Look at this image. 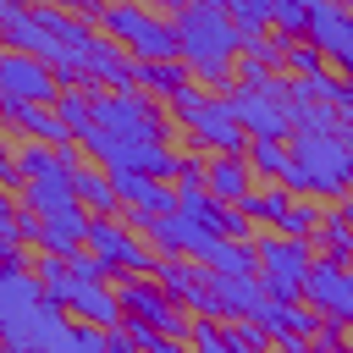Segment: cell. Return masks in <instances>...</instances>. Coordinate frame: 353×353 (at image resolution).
I'll return each instance as SVG.
<instances>
[{"label": "cell", "instance_id": "6da1fadb", "mask_svg": "<svg viewBox=\"0 0 353 353\" xmlns=\"http://www.w3.org/2000/svg\"><path fill=\"white\" fill-rule=\"evenodd\" d=\"M165 132H171V116L143 88H110V94H94V127L77 143L110 176L138 171V176H160L165 182V176H176V160H182L165 143Z\"/></svg>", "mask_w": 353, "mask_h": 353}, {"label": "cell", "instance_id": "7a4b0ae2", "mask_svg": "<svg viewBox=\"0 0 353 353\" xmlns=\"http://www.w3.org/2000/svg\"><path fill=\"white\" fill-rule=\"evenodd\" d=\"M110 331L66 320L33 270H0V353H105Z\"/></svg>", "mask_w": 353, "mask_h": 353}, {"label": "cell", "instance_id": "3957f363", "mask_svg": "<svg viewBox=\"0 0 353 353\" xmlns=\"http://www.w3.org/2000/svg\"><path fill=\"white\" fill-rule=\"evenodd\" d=\"M176 28V61L204 83V88H221L237 77V61H243V33L226 11L215 6H182L171 17Z\"/></svg>", "mask_w": 353, "mask_h": 353}, {"label": "cell", "instance_id": "277c9868", "mask_svg": "<svg viewBox=\"0 0 353 353\" xmlns=\"http://www.w3.org/2000/svg\"><path fill=\"white\" fill-rule=\"evenodd\" d=\"M292 165L281 171V188L292 199H347L353 188V143L342 132H292Z\"/></svg>", "mask_w": 353, "mask_h": 353}, {"label": "cell", "instance_id": "5b68a950", "mask_svg": "<svg viewBox=\"0 0 353 353\" xmlns=\"http://www.w3.org/2000/svg\"><path fill=\"white\" fill-rule=\"evenodd\" d=\"M171 116L188 127V143L204 149V154H248V127L237 121L232 99L226 94H210V88H182L171 99Z\"/></svg>", "mask_w": 353, "mask_h": 353}, {"label": "cell", "instance_id": "8992f818", "mask_svg": "<svg viewBox=\"0 0 353 353\" xmlns=\"http://www.w3.org/2000/svg\"><path fill=\"white\" fill-rule=\"evenodd\" d=\"M105 39H116L132 61H176V28L132 0H110V11L99 17Z\"/></svg>", "mask_w": 353, "mask_h": 353}, {"label": "cell", "instance_id": "52a82bcc", "mask_svg": "<svg viewBox=\"0 0 353 353\" xmlns=\"http://www.w3.org/2000/svg\"><path fill=\"white\" fill-rule=\"evenodd\" d=\"M237 121L248 127V138H292V83L265 77V83H237L232 94Z\"/></svg>", "mask_w": 353, "mask_h": 353}, {"label": "cell", "instance_id": "ba28073f", "mask_svg": "<svg viewBox=\"0 0 353 353\" xmlns=\"http://www.w3.org/2000/svg\"><path fill=\"white\" fill-rule=\"evenodd\" d=\"M254 248H259V281H265V292L276 298V303H303V287H309V243H298V237H281V232H265V237H254Z\"/></svg>", "mask_w": 353, "mask_h": 353}, {"label": "cell", "instance_id": "9c48e42d", "mask_svg": "<svg viewBox=\"0 0 353 353\" xmlns=\"http://www.w3.org/2000/svg\"><path fill=\"white\" fill-rule=\"evenodd\" d=\"M121 309H127V320H138V325H149V331H160V336H176V342H188L193 336V320H188V309L154 281V276H121Z\"/></svg>", "mask_w": 353, "mask_h": 353}, {"label": "cell", "instance_id": "30bf717a", "mask_svg": "<svg viewBox=\"0 0 353 353\" xmlns=\"http://www.w3.org/2000/svg\"><path fill=\"white\" fill-rule=\"evenodd\" d=\"M88 248L110 265V276H154V270H160L154 243H149L143 232H132L127 221H99V215H94V226H88Z\"/></svg>", "mask_w": 353, "mask_h": 353}, {"label": "cell", "instance_id": "8fae6325", "mask_svg": "<svg viewBox=\"0 0 353 353\" xmlns=\"http://www.w3.org/2000/svg\"><path fill=\"white\" fill-rule=\"evenodd\" d=\"M303 303H309L320 320H331V325L353 331V265H342V259H325V254H320V259L309 265Z\"/></svg>", "mask_w": 353, "mask_h": 353}, {"label": "cell", "instance_id": "7c38bea8", "mask_svg": "<svg viewBox=\"0 0 353 353\" xmlns=\"http://www.w3.org/2000/svg\"><path fill=\"white\" fill-rule=\"evenodd\" d=\"M0 99H11V105H55L61 99V77L33 55L6 50L0 55Z\"/></svg>", "mask_w": 353, "mask_h": 353}, {"label": "cell", "instance_id": "4fadbf2b", "mask_svg": "<svg viewBox=\"0 0 353 353\" xmlns=\"http://www.w3.org/2000/svg\"><path fill=\"white\" fill-rule=\"evenodd\" d=\"M331 66L353 72V6L342 0H309V33H303Z\"/></svg>", "mask_w": 353, "mask_h": 353}, {"label": "cell", "instance_id": "5bb4252c", "mask_svg": "<svg viewBox=\"0 0 353 353\" xmlns=\"http://www.w3.org/2000/svg\"><path fill=\"white\" fill-rule=\"evenodd\" d=\"M154 281H160L182 309L215 320V276H210V265H193V259H160Z\"/></svg>", "mask_w": 353, "mask_h": 353}, {"label": "cell", "instance_id": "9a60e30c", "mask_svg": "<svg viewBox=\"0 0 353 353\" xmlns=\"http://www.w3.org/2000/svg\"><path fill=\"white\" fill-rule=\"evenodd\" d=\"M0 116H6L17 132H28V138H39V143H50V149H77V132L61 121L55 105H11V99H0Z\"/></svg>", "mask_w": 353, "mask_h": 353}, {"label": "cell", "instance_id": "2e32d148", "mask_svg": "<svg viewBox=\"0 0 353 353\" xmlns=\"http://www.w3.org/2000/svg\"><path fill=\"white\" fill-rule=\"evenodd\" d=\"M88 226H94V215H88V210L39 215V237H33V248H39V254H55V259H72V254H83V248H88Z\"/></svg>", "mask_w": 353, "mask_h": 353}, {"label": "cell", "instance_id": "e0dca14e", "mask_svg": "<svg viewBox=\"0 0 353 353\" xmlns=\"http://www.w3.org/2000/svg\"><path fill=\"white\" fill-rule=\"evenodd\" d=\"M66 309L83 320V325H99V331H121L127 325V309H121V292L105 287V281H77Z\"/></svg>", "mask_w": 353, "mask_h": 353}, {"label": "cell", "instance_id": "ac0fdd59", "mask_svg": "<svg viewBox=\"0 0 353 353\" xmlns=\"http://www.w3.org/2000/svg\"><path fill=\"white\" fill-rule=\"evenodd\" d=\"M83 83L88 88H132V55L116 44V39H94L83 50Z\"/></svg>", "mask_w": 353, "mask_h": 353}, {"label": "cell", "instance_id": "d6986e66", "mask_svg": "<svg viewBox=\"0 0 353 353\" xmlns=\"http://www.w3.org/2000/svg\"><path fill=\"white\" fill-rule=\"evenodd\" d=\"M265 303H270V292L259 276H215V320H254Z\"/></svg>", "mask_w": 353, "mask_h": 353}, {"label": "cell", "instance_id": "ffe728a7", "mask_svg": "<svg viewBox=\"0 0 353 353\" xmlns=\"http://www.w3.org/2000/svg\"><path fill=\"white\" fill-rule=\"evenodd\" d=\"M254 325H259V336L276 347V342H287V336H309L314 342V331H320V314L309 309V303H265L259 314H254Z\"/></svg>", "mask_w": 353, "mask_h": 353}, {"label": "cell", "instance_id": "44dd1931", "mask_svg": "<svg viewBox=\"0 0 353 353\" xmlns=\"http://www.w3.org/2000/svg\"><path fill=\"white\" fill-rule=\"evenodd\" d=\"M22 204H28L33 215H66V210H83V204H77V182H72L66 165L50 171V176H33V182L22 188Z\"/></svg>", "mask_w": 353, "mask_h": 353}, {"label": "cell", "instance_id": "7402d4cb", "mask_svg": "<svg viewBox=\"0 0 353 353\" xmlns=\"http://www.w3.org/2000/svg\"><path fill=\"white\" fill-rule=\"evenodd\" d=\"M204 188H210L221 204H243V199L254 193V165H248L243 154H210Z\"/></svg>", "mask_w": 353, "mask_h": 353}, {"label": "cell", "instance_id": "603a6c76", "mask_svg": "<svg viewBox=\"0 0 353 353\" xmlns=\"http://www.w3.org/2000/svg\"><path fill=\"white\" fill-rule=\"evenodd\" d=\"M132 88H143L149 99H176L182 88H193V72L182 61H132Z\"/></svg>", "mask_w": 353, "mask_h": 353}, {"label": "cell", "instance_id": "cb8c5ba5", "mask_svg": "<svg viewBox=\"0 0 353 353\" xmlns=\"http://www.w3.org/2000/svg\"><path fill=\"white\" fill-rule=\"evenodd\" d=\"M72 182H77V204H83L88 215H99V221H116V210H121V193H116V176H110V171L77 165V171H72Z\"/></svg>", "mask_w": 353, "mask_h": 353}, {"label": "cell", "instance_id": "d4e9b609", "mask_svg": "<svg viewBox=\"0 0 353 353\" xmlns=\"http://www.w3.org/2000/svg\"><path fill=\"white\" fill-rule=\"evenodd\" d=\"M342 110L325 105V99H309L298 83H292V132H342Z\"/></svg>", "mask_w": 353, "mask_h": 353}, {"label": "cell", "instance_id": "484cf974", "mask_svg": "<svg viewBox=\"0 0 353 353\" xmlns=\"http://www.w3.org/2000/svg\"><path fill=\"white\" fill-rule=\"evenodd\" d=\"M292 204H298V199H292V193H287L281 182H265V188H254V193H248V199H243L237 210H243L248 221H265V226H281Z\"/></svg>", "mask_w": 353, "mask_h": 353}, {"label": "cell", "instance_id": "4316f807", "mask_svg": "<svg viewBox=\"0 0 353 353\" xmlns=\"http://www.w3.org/2000/svg\"><path fill=\"white\" fill-rule=\"evenodd\" d=\"M215 276H259V248L254 243H232V237H221L215 248H210V259H204Z\"/></svg>", "mask_w": 353, "mask_h": 353}, {"label": "cell", "instance_id": "83f0119b", "mask_svg": "<svg viewBox=\"0 0 353 353\" xmlns=\"http://www.w3.org/2000/svg\"><path fill=\"white\" fill-rule=\"evenodd\" d=\"M243 160L254 165V176H276L281 182V171L292 165V149H287V138H248V154Z\"/></svg>", "mask_w": 353, "mask_h": 353}, {"label": "cell", "instance_id": "f1b7e54d", "mask_svg": "<svg viewBox=\"0 0 353 353\" xmlns=\"http://www.w3.org/2000/svg\"><path fill=\"white\" fill-rule=\"evenodd\" d=\"M314 243H320V254H325V259H342V265H353V221H347L342 210L320 221Z\"/></svg>", "mask_w": 353, "mask_h": 353}, {"label": "cell", "instance_id": "f546056e", "mask_svg": "<svg viewBox=\"0 0 353 353\" xmlns=\"http://www.w3.org/2000/svg\"><path fill=\"white\" fill-rule=\"evenodd\" d=\"M33 276H39V287H44V298H50V303H66V298H72V287H77L72 265H66V259H55V254H39Z\"/></svg>", "mask_w": 353, "mask_h": 353}, {"label": "cell", "instance_id": "4dcf8cb0", "mask_svg": "<svg viewBox=\"0 0 353 353\" xmlns=\"http://www.w3.org/2000/svg\"><path fill=\"white\" fill-rule=\"evenodd\" d=\"M94 94L99 88H61V99H55V110H61V121L83 138L88 127H94Z\"/></svg>", "mask_w": 353, "mask_h": 353}, {"label": "cell", "instance_id": "1f68e13d", "mask_svg": "<svg viewBox=\"0 0 353 353\" xmlns=\"http://www.w3.org/2000/svg\"><path fill=\"white\" fill-rule=\"evenodd\" d=\"M226 17L237 22V33H243V44H254V39H265V28H270V6H265V0H226Z\"/></svg>", "mask_w": 353, "mask_h": 353}, {"label": "cell", "instance_id": "d6a6232c", "mask_svg": "<svg viewBox=\"0 0 353 353\" xmlns=\"http://www.w3.org/2000/svg\"><path fill=\"white\" fill-rule=\"evenodd\" d=\"M320 221H325V215H320V204H314V199H298V204L287 210V221H281L276 232H281V237H298V243H314Z\"/></svg>", "mask_w": 353, "mask_h": 353}, {"label": "cell", "instance_id": "836d02e7", "mask_svg": "<svg viewBox=\"0 0 353 353\" xmlns=\"http://www.w3.org/2000/svg\"><path fill=\"white\" fill-rule=\"evenodd\" d=\"M66 265H72V276H77V281H105V276H110V265H105V259H99L94 248H83V254H72Z\"/></svg>", "mask_w": 353, "mask_h": 353}, {"label": "cell", "instance_id": "e575fe53", "mask_svg": "<svg viewBox=\"0 0 353 353\" xmlns=\"http://www.w3.org/2000/svg\"><path fill=\"white\" fill-rule=\"evenodd\" d=\"M287 66H292L298 77H309V72H320V66H325V55H320L314 44H292V55H287Z\"/></svg>", "mask_w": 353, "mask_h": 353}, {"label": "cell", "instance_id": "d590c367", "mask_svg": "<svg viewBox=\"0 0 353 353\" xmlns=\"http://www.w3.org/2000/svg\"><path fill=\"white\" fill-rule=\"evenodd\" d=\"M0 182H6V193H11V199H22V188H28V176H22V165H17V154H6V160H0Z\"/></svg>", "mask_w": 353, "mask_h": 353}, {"label": "cell", "instance_id": "8d00e7d4", "mask_svg": "<svg viewBox=\"0 0 353 353\" xmlns=\"http://www.w3.org/2000/svg\"><path fill=\"white\" fill-rule=\"evenodd\" d=\"M55 6H66V11H77V17H88V22L110 11V0H55Z\"/></svg>", "mask_w": 353, "mask_h": 353}, {"label": "cell", "instance_id": "74e56055", "mask_svg": "<svg viewBox=\"0 0 353 353\" xmlns=\"http://www.w3.org/2000/svg\"><path fill=\"white\" fill-rule=\"evenodd\" d=\"M143 353H188V347H182L176 336H160V331H154V336L143 342Z\"/></svg>", "mask_w": 353, "mask_h": 353}, {"label": "cell", "instance_id": "f35d334b", "mask_svg": "<svg viewBox=\"0 0 353 353\" xmlns=\"http://www.w3.org/2000/svg\"><path fill=\"white\" fill-rule=\"evenodd\" d=\"M105 353H143V347H138V342L127 336V325H121V331H110V342H105Z\"/></svg>", "mask_w": 353, "mask_h": 353}, {"label": "cell", "instance_id": "ab89813d", "mask_svg": "<svg viewBox=\"0 0 353 353\" xmlns=\"http://www.w3.org/2000/svg\"><path fill=\"white\" fill-rule=\"evenodd\" d=\"M347 88H353V72H347ZM342 116H347V121H353V99H347V105H342Z\"/></svg>", "mask_w": 353, "mask_h": 353}, {"label": "cell", "instance_id": "60d3db41", "mask_svg": "<svg viewBox=\"0 0 353 353\" xmlns=\"http://www.w3.org/2000/svg\"><path fill=\"white\" fill-rule=\"evenodd\" d=\"M342 215H347V221H353V193H347V199H342Z\"/></svg>", "mask_w": 353, "mask_h": 353}, {"label": "cell", "instance_id": "b9f144b4", "mask_svg": "<svg viewBox=\"0 0 353 353\" xmlns=\"http://www.w3.org/2000/svg\"><path fill=\"white\" fill-rule=\"evenodd\" d=\"M165 6H171V11H182V6H193V0H165Z\"/></svg>", "mask_w": 353, "mask_h": 353}, {"label": "cell", "instance_id": "7bdbcfd3", "mask_svg": "<svg viewBox=\"0 0 353 353\" xmlns=\"http://www.w3.org/2000/svg\"><path fill=\"white\" fill-rule=\"evenodd\" d=\"M342 353H353V342H347V347H342Z\"/></svg>", "mask_w": 353, "mask_h": 353}, {"label": "cell", "instance_id": "ee69618b", "mask_svg": "<svg viewBox=\"0 0 353 353\" xmlns=\"http://www.w3.org/2000/svg\"><path fill=\"white\" fill-rule=\"evenodd\" d=\"M132 6H138V0H132Z\"/></svg>", "mask_w": 353, "mask_h": 353}, {"label": "cell", "instance_id": "f6af8a7d", "mask_svg": "<svg viewBox=\"0 0 353 353\" xmlns=\"http://www.w3.org/2000/svg\"><path fill=\"white\" fill-rule=\"evenodd\" d=\"M39 6H44V0H39Z\"/></svg>", "mask_w": 353, "mask_h": 353}]
</instances>
